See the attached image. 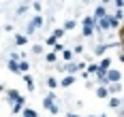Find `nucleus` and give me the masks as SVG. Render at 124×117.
<instances>
[{"mask_svg": "<svg viewBox=\"0 0 124 117\" xmlns=\"http://www.w3.org/2000/svg\"><path fill=\"white\" fill-rule=\"evenodd\" d=\"M120 79H122V72H120V70H111V68H109V70L105 72V81H103V83L113 85V83H120Z\"/></svg>", "mask_w": 124, "mask_h": 117, "instance_id": "nucleus-1", "label": "nucleus"}, {"mask_svg": "<svg viewBox=\"0 0 124 117\" xmlns=\"http://www.w3.org/2000/svg\"><path fill=\"white\" fill-rule=\"evenodd\" d=\"M41 26H43V17H41V15H37V17H34L28 26H26V34H34V30H37V28H41Z\"/></svg>", "mask_w": 124, "mask_h": 117, "instance_id": "nucleus-2", "label": "nucleus"}, {"mask_svg": "<svg viewBox=\"0 0 124 117\" xmlns=\"http://www.w3.org/2000/svg\"><path fill=\"white\" fill-rule=\"evenodd\" d=\"M62 36H64V30H62V28H56V30L51 32V36H47V45H56Z\"/></svg>", "mask_w": 124, "mask_h": 117, "instance_id": "nucleus-3", "label": "nucleus"}, {"mask_svg": "<svg viewBox=\"0 0 124 117\" xmlns=\"http://www.w3.org/2000/svg\"><path fill=\"white\" fill-rule=\"evenodd\" d=\"M107 15V9H105V4H99L96 9H94V13H92V17H94V21H99V19H103Z\"/></svg>", "mask_w": 124, "mask_h": 117, "instance_id": "nucleus-4", "label": "nucleus"}, {"mask_svg": "<svg viewBox=\"0 0 124 117\" xmlns=\"http://www.w3.org/2000/svg\"><path fill=\"white\" fill-rule=\"evenodd\" d=\"M60 70H62V72H69V75H73V77H75V70H79V68H77L75 62H66L64 66H60Z\"/></svg>", "mask_w": 124, "mask_h": 117, "instance_id": "nucleus-5", "label": "nucleus"}, {"mask_svg": "<svg viewBox=\"0 0 124 117\" xmlns=\"http://www.w3.org/2000/svg\"><path fill=\"white\" fill-rule=\"evenodd\" d=\"M56 102H58L56 94H49V96H45V98H43V106H45L47 111H49V106H51V104H56Z\"/></svg>", "mask_w": 124, "mask_h": 117, "instance_id": "nucleus-6", "label": "nucleus"}, {"mask_svg": "<svg viewBox=\"0 0 124 117\" xmlns=\"http://www.w3.org/2000/svg\"><path fill=\"white\" fill-rule=\"evenodd\" d=\"M24 104H26V98H24V96H19V100L13 104L11 111H13V113H22V111H24Z\"/></svg>", "mask_w": 124, "mask_h": 117, "instance_id": "nucleus-7", "label": "nucleus"}, {"mask_svg": "<svg viewBox=\"0 0 124 117\" xmlns=\"http://www.w3.org/2000/svg\"><path fill=\"white\" fill-rule=\"evenodd\" d=\"M26 70H30V64H28L26 60H19V62H17V72H24L26 75Z\"/></svg>", "mask_w": 124, "mask_h": 117, "instance_id": "nucleus-8", "label": "nucleus"}, {"mask_svg": "<svg viewBox=\"0 0 124 117\" xmlns=\"http://www.w3.org/2000/svg\"><path fill=\"white\" fill-rule=\"evenodd\" d=\"M73 83H75V77H73V75H66V77L62 79V83H60V85H62V87H71Z\"/></svg>", "mask_w": 124, "mask_h": 117, "instance_id": "nucleus-9", "label": "nucleus"}, {"mask_svg": "<svg viewBox=\"0 0 124 117\" xmlns=\"http://www.w3.org/2000/svg\"><path fill=\"white\" fill-rule=\"evenodd\" d=\"M7 98H9V102H13V104H15L17 100H19V94H17L15 90H9V91H7Z\"/></svg>", "mask_w": 124, "mask_h": 117, "instance_id": "nucleus-10", "label": "nucleus"}, {"mask_svg": "<svg viewBox=\"0 0 124 117\" xmlns=\"http://www.w3.org/2000/svg\"><path fill=\"white\" fill-rule=\"evenodd\" d=\"M96 96H99V98H109V91H107V85H101L99 90H96Z\"/></svg>", "mask_w": 124, "mask_h": 117, "instance_id": "nucleus-11", "label": "nucleus"}, {"mask_svg": "<svg viewBox=\"0 0 124 117\" xmlns=\"http://www.w3.org/2000/svg\"><path fill=\"white\" fill-rule=\"evenodd\" d=\"M107 91H109V94H120V91H122V85H120V83H113V85L107 87Z\"/></svg>", "mask_w": 124, "mask_h": 117, "instance_id": "nucleus-12", "label": "nucleus"}, {"mask_svg": "<svg viewBox=\"0 0 124 117\" xmlns=\"http://www.w3.org/2000/svg\"><path fill=\"white\" fill-rule=\"evenodd\" d=\"M24 81H26V85H28V90H30V91L34 90V81H32V77H30L28 72H26V75H24Z\"/></svg>", "mask_w": 124, "mask_h": 117, "instance_id": "nucleus-13", "label": "nucleus"}, {"mask_svg": "<svg viewBox=\"0 0 124 117\" xmlns=\"http://www.w3.org/2000/svg\"><path fill=\"white\" fill-rule=\"evenodd\" d=\"M28 43V36H24V34H15V45H26Z\"/></svg>", "mask_w": 124, "mask_h": 117, "instance_id": "nucleus-14", "label": "nucleus"}, {"mask_svg": "<svg viewBox=\"0 0 124 117\" xmlns=\"http://www.w3.org/2000/svg\"><path fill=\"white\" fill-rule=\"evenodd\" d=\"M120 98H118V96H113V98H109V106H111V109H120Z\"/></svg>", "mask_w": 124, "mask_h": 117, "instance_id": "nucleus-15", "label": "nucleus"}, {"mask_svg": "<svg viewBox=\"0 0 124 117\" xmlns=\"http://www.w3.org/2000/svg\"><path fill=\"white\" fill-rule=\"evenodd\" d=\"M75 26H77V21H75V19H69V21H66V24H64V26H62V30H64V32H66V30H73Z\"/></svg>", "mask_w": 124, "mask_h": 117, "instance_id": "nucleus-16", "label": "nucleus"}, {"mask_svg": "<svg viewBox=\"0 0 124 117\" xmlns=\"http://www.w3.org/2000/svg\"><path fill=\"white\" fill-rule=\"evenodd\" d=\"M22 115H24V117H39L37 111H32V109H24V111H22Z\"/></svg>", "mask_w": 124, "mask_h": 117, "instance_id": "nucleus-17", "label": "nucleus"}, {"mask_svg": "<svg viewBox=\"0 0 124 117\" xmlns=\"http://www.w3.org/2000/svg\"><path fill=\"white\" fill-rule=\"evenodd\" d=\"M62 58H64L66 62H71V60H73V51H71V49H64V51H62Z\"/></svg>", "mask_w": 124, "mask_h": 117, "instance_id": "nucleus-18", "label": "nucleus"}, {"mask_svg": "<svg viewBox=\"0 0 124 117\" xmlns=\"http://www.w3.org/2000/svg\"><path fill=\"white\" fill-rule=\"evenodd\" d=\"M47 85H49L51 90H56V87H58V81H56L54 77H49V79H47Z\"/></svg>", "mask_w": 124, "mask_h": 117, "instance_id": "nucleus-19", "label": "nucleus"}, {"mask_svg": "<svg viewBox=\"0 0 124 117\" xmlns=\"http://www.w3.org/2000/svg\"><path fill=\"white\" fill-rule=\"evenodd\" d=\"M7 66H9V70H13V72H17V62H13V60H9V62H7Z\"/></svg>", "mask_w": 124, "mask_h": 117, "instance_id": "nucleus-20", "label": "nucleus"}, {"mask_svg": "<svg viewBox=\"0 0 124 117\" xmlns=\"http://www.w3.org/2000/svg\"><path fill=\"white\" fill-rule=\"evenodd\" d=\"M56 58H58V55H56V53H54V51H51V53H47V55H45V60H47L49 64H51V62H56Z\"/></svg>", "mask_w": 124, "mask_h": 117, "instance_id": "nucleus-21", "label": "nucleus"}, {"mask_svg": "<svg viewBox=\"0 0 124 117\" xmlns=\"http://www.w3.org/2000/svg\"><path fill=\"white\" fill-rule=\"evenodd\" d=\"M109 49V45H101V47H96V55H103V51H107Z\"/></svg>", "mask_w": 124, "mask_h": 117, "instance_id": "nucleus-22", "label": "nucleus"}, {"mask_svg": "<svg viewBox=\"0 0 124 117\" xmlns=\"http://www.w3.org/2000/svg\"><path fill=\"white\" fill-rule=\"evenodd\" d=\"M62 51H64V47H62L60 43H56V45H54V53L58 55V53H62Z\"/></svg>", "mask_w": 124, "mask_h": 117, "instance_id": "nucleus-23", "label": "nucleus"}, {"mask_svg": "<svg viewBox=\"0 0 124 117\" xmlns=\"http://www.w3.org/2000/svg\"><path fill=\"white\" fill-rule=\"evenodd\" d=\"M26 11H28V4H19V6H17V15L26 13Z\"/></svg>", "mask_w": 124, "mask_h": 117, "instance_id": "nucleus-24", "label": "nucleus"}, {"mask_svg": "<svg viewBox=\"0 0 124 117\" xmlns=\"http://www.w3.org/2000/svg\"><path fill=\"white\" fill-rule=\"evenodd\" d=\"M32 53H43V45H34L32 47Z\"/></svg>", "mask_w": 124, "mask_h": 117, "instance_id": "nucleus-25", "label": "nucleus"}, {"mask_svg": "<svg viewBox=\"0 0 124 117\" xmlns=\"http://www.w3.org/2000/svg\"><path fill=\"white\" fill-rule=\"evenodd\" d=\"M92 32H94V28H84V36H92Z\"/></svg>", "mask_w": 124, "mask_h": 117, "instance_id": "nucleus-26", "label": "nucleus"}, {"mask_svg": "<svg viewBox=\"0 0 124 117\" xmlns=\"http://www.w3.org/2000/svg\"><path fill=\"white\" fill-rule=\"evenodd\" d=\"M66 117H81V115H75V113H69Z\"/></svg>", "mask_w": 124, "mask_h": 117, "instance_id": "nucleus-27", "label": "nucleus"}, {"mask_svg": "<svg viewBox=\"0 0 124 117\" xmlns=\"http://www.w3.org/2000/svg\"><path fill=\"white\" fill-rule=\"evenodd\" d=\"M99 117H107V115H99Z\"/></svg>", "mask_w": 124, "mask_h": 117, "instance_id": "nucleus-28", "label": "nucleus"}]
</instances>
